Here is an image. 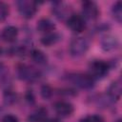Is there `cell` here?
<instances>
[{
    "label": "cell",
    "instance_id": "cell-1",
    "mask_svg": "<svg viewBox=\"0 0 122 122\" xmlns=\"http://www.w3.org/2000/svg\"><path fill=\"white\" fill-rule=\"evenodd\" d=\"M68 79L74 86L83 90H90L94 86V79L90 74L74 72V73H71Z\"/></svg>",
    "mask_w": 122,
    "mask_h": 122
},
{
    "label": "cell",
    "instance_id": "cell-2",
    "mask_svg": "<svg viewBox=\"0 0 122 122\" xmlns=\"http://www.w3.org/2000/svg\"><path fill=\"white\" fill-rule=\"evenodd\" d=\"M110 71V65L103 60H93L89 65V74L94 79L105 77Z\"/></svg>",
    "mask_w": 122,
    "mask_h": 122
},
{
    "label": "cell",
    "instance_id": "cell-3",
    "mask_svg": "<svg viewBox=\"0 0 122 122\" xmlns=\"http://www.w3.org/2000/svg\"><path fill=\"white\" fill-rule=\"evenodd\" d=\"M17 10L20 15L26 19H30L37 11V3L31 0H20L16 2Z\"/></svg>",
    "mask_w": 122,
    "mask_h": 122
},
{
    "label": "cell",
    "instance_id": "cell-4",
    "mask_svg": "<svg viewBox=\"0 0 122 122\" xmlns=\"http://www.w3.org/2000/svg\"><path fill=\"white\" fill-rule=\"evenodd\" d=\"M89 49L88 41L83 37H75L71 41L70 53L73 57H80L84 55Z\"/></svg>",
    "mask_w": 122,
    "mask_h": 122
},
{
    "label": "cell",
    "instance_id": "cell-5",
    "mask_svg": "<svg viewBox=\"0 0 122 122\" xmlns=\"http://www.w3.org/2000/svg\"><path fill=\"white\" fill-rule=\"evenodd\" d=\"M17 74L20 79L29 82L36 81L40 77V72L37 70L27 65H20L17 70Z\"/></svg>",
    "mask_w": 122,
    "mask_h": 122
},
{
    "label": "cell",
    "instance_id": "cell-6",
    "mask_svg": "<svg viewBox=\"0 0 122 122\" xmlns=\"http://www.w3.org/2000/svg\"><path fill=\"white\" fill-rule=\"evenodd\" d=\"M82 17L87 20H95L99 15V8L93 1H84L81 5Z\"/></svg>",
    "mask_w": 122,
    "mask_h": 122
},
{
    "label": "cell",
    "instance_id": "cell-7",
    "mask_svg": "<svg viewBox=\"0 0 122 122\" xmlns=\"http://www.w3.org/2000/svg\"><path fill=\"white\" fill-rule=\"evenodd\" d=\"M67 26L73 32H81L86 28L85 19L79 14H71L67 19Z\"/></svg>",
    "mask_w": 122,
    "mask_h": 122
},
{
    "label": "cell",
    "instance_id": "cell-8",
    "mask_svg": "<svg viewBox=\"0 0 122 122\" xmlns=\"http://www.w3.org/2000/svg\"><path fill=\"white\" fill-rule=\"evenodd\" d=\"M53 110L56 114L61 117H68L73 112V106L67 101H57L53 105Z\"/></svg>",
    "mask_w": 122,
    "mask_h": 122
},
{
    "label": "cell",
    "instance_id": "cell-9",
    "mask_svg": "<svg viewBox=\"0 0 122 122\" xmlns=\"http://www.w3.org/2000/svg\"><path fill=\"white\" fill-rule=\"evenodd\" d=\"M52 12L58 19H68L71 15V10L69 9V6L63 2H54L52 4Z\"/></svg>",
    "mask_w": 122,
    "mask_h": 122
},
{
    "label": "cell",
    "instance_id": "cell-10",
    "mask_svg": "<svg viewBox=\"0 0 122 122\" xmlns=\"http://www.w3.org/2000/svg\"><path fill=\"white\" fill-rule=\"evenodd\" d=\"M121 91H122V88H121V82L119 80L117 81H114L112 82L110 87L108 88V96L111 100L112 101H117L120 99V96H121Z\"/></svg>",
    "mask_w": 122,
    "mask_h": 122
},
{
    "label": "cell",
    "instance_id": "cell-11",
    "mask_svg": "<svg viewBox=\"0 0 122 122\" xmlns=\"http://www.w3.org/2000/svg\"><path fill=\"white\" fill-rule=\"evenodd\" d=\"M18 36V29L14 26H7L1 32V37L6 42H13Z\"/></svg>",
    "mask_w": 122,
    "mask_h": 122
},
{
    "label": "cell",
    "instance_id": "cell-12",
    "mask_svg": "<svg viewBox=\"0 0 122 122\" xmlns=\"http://www.w3.org/2000/svg\"><path fill=\"white\" fill-rule=\"evenodd\" d=\"M36 28L40 32H43L44 34H46L54 30L55 24L49 18H42L37 22Z\"/></svg>",
    "mask_w": 122,
    "mask_h": 122
},
{
    "label": "cell",
    "instance_id": "cell-13",
    "mask_svg": "<svg viewBox=\"0 0 122 122\" xmlns=\"http://www.w3.org/2000/svg\"><path fill=\"white\" fill-rule=\"evenodd\" d=\"M10 75L9 72L8 68L3 64L0 63V84L1 86L6 90H10Z\"/></svg>",
    "mask_w": 122,
    "mask_h": 122
},
{
    "label": "cell",
    "instance_id": "cell-14",
    "mask_svg": "<svg viewBox=\"0 0 122 122\" xmlns=\"http://www.w3.org/2000/svg\"><path fill=\"white\" fill-rule=\"evenodd\" d=\"M60 39H61V36H60L59 33H57L55 31H51V32L44 34L41 37L40 41H41V43L43 45H45L47 47H51V46L56 44Z\"/></svg>",
    "mask_w": 122,
    "mask_h": 122
},
{
    "label": "cell",
    "instance_id": "cell-15",
    "mask_svg": "<svg viewBox=\"0 0 122 122\" xmlns=\"http://www.w3.org/2000/svg\"><path fill=\"white\" fill-rule=\"evenodd\" d=\"M101 45H102V49L104 51H113L117 48L118 42H117V39L114 36L106 35L105 37H103V39L101 41Z\"/></svg>",
    "mask_w": 122,
    "mask_h": 122
},
{
    "label": "cell",
    "instance_id": "cell-16",
    "mask_svg": "<svg viewBox=\"0 0 122 122\" xmlns=\"http://www.w3.org/2000/svg\"><path fill=\"white\" fill-rule=\"evenodd\" d=\"M47 110L44 108H39L37 110H35L32 113L30 114L29 116V120L30 122H45L48 118H47Z\"/></svg>",
    "mask_w": 122,
    "mask_h": 122
},
{
    "label": "cell",
    "instance_id": "cell-17",
    "mask_svg": "<svg viewBox=\"0 0 122 122\" xmlns=\"http://www.w3.org/2000/svg\"><path fill=\"white\" fill-rule=\"evenodd\" d=\"M30 57H31V59H32L35 63H37V64H39V65L46 64V63H47V60H48L46 54H45L42 51L37 50V49L31 51V52H30Z\"/></svg>",
    "mask_w": 122,
    "mask_h": 122
},
{
    "label": "cell",
    "instance_id": "cell-18",
    "mask_svg": "<svg viewBox=\"0 0 122 122\" xmlns=\"http://www.w3.org/2000/svg\"><path fill=\"white\" fill-rule=\"evenodd\" d=\"M112 14L118 23H121L122 21V2L121 1H117L113 4L112 8Z\"/></svg>",
    "mask_w": 122,
    "mask_h": 122
},
{
    "label": "cell",
    "instance_id": "cell-19",
    "mask_svg": "<svg viewBox=\"0 0 122 122\" xmlns=\"http://www.w3.org/2000/svg\"><path fill=\"white\" fill-rule=\"evenodd\" d=\"M10 13V9L8 4L3 1H0V22H3L7 19Z\"/></svg>",
    "mask_w": 122,
    "mask_h": 122
},
{
    "label": "cell",
    "instance_id": "cell-20",
    "mask_svg": "<svg viewBox=\"0 0 122 122\" xmlns=\"http://www.w3.org/2000/svg\"><path fill=\"white\" fill-rule=\"evenodd\" d=\"M79 122H104V119L102 116L97 114H90L87 115L79 120Z\"/></svg>",
    "mask_w": 122,
    "mask_h": 122
},
{
    "label": "cell",
    "instance_id": "cell-21",
    "mask_svg": "<svg viewBox=\"0 0 122 122\" xmlns=\"http://www.w3.org/2000/svg\"><path fill=\"white\" fill-rule=\"evenodd\" d=\"M4 99L6 104H13L16 101V94L12 92V91L10 90H6L4 94Z\"/></svg>",
    "mask_w": 122,
    "mask_h": 122
},
{
    "label": "cell",
    "instance_id": "cell-22",
    "mask_svg": "<svg viewBox=\"0 0 122 122\" xmlns=\"http://www.w3.org/2000/svg\"><path fill=\"white\" fill-rule=\"evenodd\" d=\"M51 93H52V92H51V89L50 86L45 85V86H43V87L41 88V95H42L44 98H46V99L50 98L51 95Z\"/></svg>",
    "mask_w": 122,
    "mask_h": 122
},
{
    "label": "cell",
    "instance_id": "cell-23",
    "mask_svg": "<svg viewBox=\"0 0 122 122\" xmlns=\"http://www.w3.org/2000/svg\"><path fill=\"white\" fill-rule=\"evenodd\" d=\"M1 122H18V118L13 114H7L2 118Z\"/></svg>",
    "mask_w": 122,
    "mask_h": 122
},
{
    "label": "cell",
    "instance_id": "cell-24",
    "mask_svg": "<svg viewBox=\"0 0 122 122\" xmlns=\"http://www.w3.org/2000/svg\"><path fill=\"white\" fill-rule=\"evenodd\" d=\"M26 98L30 103H34V96H33V93L31 92V91H28V92L26 94Z\"/></svg>",
    "mask_w": 122,
    "mask_h": 122
},
{
    "label": "cell",
    "instance_id": "cell-25",
    "mask_svg": "<svg viewBox=\"0 0 122 122\" xmlns=\"http://www.w3.org/2000/svg\"><path fill=\"white\" fill-rule=\"evenodd\" d=\"M45 122H60L58 119H55V118H53V119H47Z\"/></svg>",
    "mask_w": 122,
    "mask_h": 122
},
{
    "label": "cell",
    "instance_id": "cell-26",
    "mask_svg": "<svg viewBox=\"0 0 122 122\" xmlns=\"http://www.w3.org/2000/svg\"><path fill=\"white\" fill-rule=\"evenodd\" d=\"M115 122H121V119H118V120H116Z\"/></svg>",
    "mask_w": 122,
    "mask_h": 122
},
{
    "label": "cell",
    "instance_id": "cell-27",
    "mask_svg": "<svg viewBox=\"0 0 122 122\" xmlns=\"http://www.w3.org/2000/svg\"><path fill=\"white\" fill-rule=\"evenodd\" d=\"M0 54H1V50H0Z\"/></svg>",
    "mask_w": 122,
    "mask_h": 122
}]
</instances>
